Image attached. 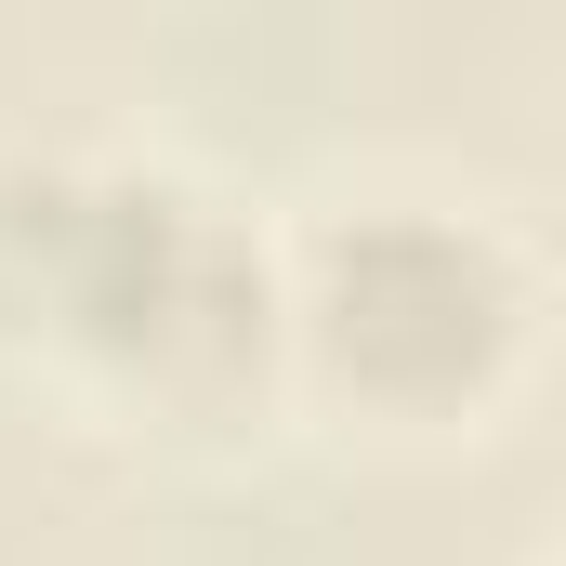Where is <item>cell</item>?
<instances>
[{"label": "cell", "mask_w": 566, "mask_h": 566, "mask_svg": "<svg viewBox=\"0 0 566 566\" xmlns=\"http://www.w3.org/2000/svg\"><path fill=\"white\" fill-rule=\"evenodd\" d=\"M566 329L554 251L422 171L316 185L277 211V382L290 422L369 461H461L541 396Z\"/></svg>", "instance_id": "obj_2"}, {"label": "cell", "mask_w": 566, "mask_h": 566, "mask_svg": "<svg viewBox=\"0 0 566 566\" xmlns=\"http://www.w3.org/2000/svg\"><path fill=\"white\" fill-rule=\"evenodd\" d=\"M554 566H566V554H554Z\"/></svg>", "instance_id": "obj_3"}, {"label": "cell", "mask_w": 566, "mask_h": 566, "mask_svg": "<svg viewBox=\"0 0 566 566\" xmlns=\"http://www.w3.org/2000/svg\"><path fill=\"white\" fill-rule=\"evenodd\" d=\"M0 329L133 448H238L290 422L277 224L145 145L0 158Z\"/></svg>", "instance_id": "obj_1"}]
</instances>
